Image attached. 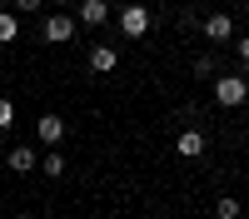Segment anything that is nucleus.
<instances>
[{"label": "nucleus", "instance_id": "nucleus-1", "mask_svg": "<svg viewBox=\"0 0 249 219\" xmlns=\"http://www.w3.org/2000/svg\"><path fill=\"white\" fill-rule=\"evenodd\" d=\"M115 20H120V35H124V40H140V35H150L155 10H150V5H140V0H124V10H120Z\"/></svg>", "mask_w": 249, "mask_h": 219}, {"label": "nucleus", "instance_id": "nucleus-2", "mask_svg": "<svg viewBox=\"0 0 249 219\" xmlns=\"http://www.w3.org/2000/svg\"><path fill=\"white\" fill-rule=\"evenodd\" d=\"M249 100V80L244 75H214V105L219 110H239Z\"/></svg>", "mask_w": 249, "mask_h": 219}, {"label": "nucleus", "instance_id": "nucleus-3", "mask_svg": "<svg viewBox=\"0 0 249 219\" xmlns=\"http://www.w3.org/2000/svg\"><path fill=\"white\" fill-rule=\"evenodd\" d=\"M75 30H80L75 15H65V10H50V15H45V40H50V45H70Z\"/></svg>", "mask_w": 249, "mask_h": 219}, {"label": "nucleus", "instance_id": "nucleus-4", "mask_svg": "<svg viewBox=\"0 0 249 219\" xmlns=\"http://www.w3.org/2000/svg\"><path fill=\"white\" fill-rule=\"evenodd\" d=\"M70 130H65V119H60L55 110H45V115H40L35 119V139H40V145H50V150H60V139H65Z\"/></svg>", "mask_w": 249, "mask_h": 219}, {"label": "nucleus", "instance_id": "nucleus-5", "mask_svg": "<svg viewBox=\"0 0 249 219\" xmlns=\"http://www.w3.org/2000/svg\"><path fill=\"white\" fill-rule=\"evenodd\" d=\"M204 35H210L214 45L234 40V15H230V10H210V15H204Z\"/></svg>", "mask_w": 249, "mask_h": 219}, {"label": "nucleus", "instance_id": "nucleus-6", "mask_svg": "<svg viewBox=\"0 0 249 219\" xmlns=\"http://www.w3.org/2000/svg\"><path fill=\"white\" fill-rule=\"evenodd\" d=\"M175 150H179L184 159H204V150H210V135H204V130H179V135H175Z\"/></svg>", "mask_w": 249, "mask_h": 219}, {"label": "nucleus", "instance_id": "nucleus-7", "mask_svg": "<svg viewBox=\"0 0 249 219\" xmlns=\"http://www.w3.org/2000/svg\"><path fill=\"white\" fill-rule=\"evenodd\" d=\"M75 20L80 25H105L110 20V0H75Z\"/></svg>", "mask_w": 249, "mask_h": 219}, {"label": "nucleus", "instance_id": "nucleus-8", "mask_svg": "<svg viewBox=\"0 0 249 219\" xmlns=\"http://www.w3.org/2000/svg\"><path fill=\"white\" fill-rule=\"evenodd\" d=\"M5 165H10L15 174H30V169H40V154H35L30 145H15V150L5 154Z\"/></svg>", "mask_w": 249, "mask_h": 219}, {"label": "nucleus", "instance_id": "nucleus-9", "mask_svg": "<svg viewBox=\"0 0 249 219\" xmlns=\"http://www.w3.org/2000/svg\"><path fill=\"white\" fill-rule=\"evenodd\" d=\"M115 65H120V50H115V45H95V50H90V70H95V75H110Z\"/></svg>", "mask_w": 249, "mask_h": 219}, {"label": "nucleus", "instance_id": "nucleus-10", "mask_svg": "<svg viewBox=\"0 0 249 219\" xmlns=\"http://www.w3.org/2000/svg\"><path fill=\"white\" fill-rule=\"evenodd\" d=\"M40 174H45V179H60V174H65V154H60V150H50L45 159H40Z\"/></svg>", "mask_w": 249, "mask_h": 219}, {"label": "nucleus", "instance_id": "nucleus-11", "mask_svg": "<svg viewBox=\"0 0 249 219\" xmlns=\"http://www.w3.org/2000/svg\"><path fill=\"white\" fill-rule=\"evenodd\" d=\"M214 214H219V219H239V214H244V204H239L234 194H219V204H214Z\"/></svg>", "mask_w": 249, "mask_h": 219}, {"label": "nucleus", "instance_id": "nucleus-12", "mask_svg": "<svg viewBox=\"0 0 249 219\" xmlns=\"http://www.w3.org/2000/svg\"><path fill=\"white\" fill-rule=\"evenodd\" d=\"M15 30H20L15 10H0V45H10V40H15Z\"/></svg>", "mask_w": 249, "mask_h": 219}, {"label": "nucleus", "instance_id": "nucleus-13", "mask_svg": "<svg viewBox=\"0 0 249 219\" xmlns=\"http://www.w3.org/2000/svg\"><path fill=\"white\" fill-rule=\"evenodd\" d=\"M214 70H219L214 55H199V60H195V80H214Z\"/></svg>", "mask_w": 249, "mask_h": 219}, {"label": "nucleus", "instance_id": "nucleus-14", "mask_svg": "<svg viewBox=\"0 0 249 219\" xmlns=\"http://www.w3.org/2000/svg\"><path fill=\"white\" fill-rule=\"evenodd\" d=\"M10 119H15V105H10L5 95H0V130H10Z\"/></svg>", "mask_w": 249, "mask_h": 219}, {"label": "nucleus", "instance_id": "nucleus-15", "mask_svg": "<svg viewBox=\"0 0 249 219\" xmlns=\"http://www.w3.org/2000/svg\"><path fill=\"white\" fill-rule=\"evenodd\" d=\"M234 55H239V65H249V35H239V40H234Z\"/></svg>", "mask_w": 249, "mask_h": 219}, {"label": "nucleus", "instance_id": "nucleus-16", "mask_svg": "<svg viewBox=\"0 0 249 219\" xmlns=\"http://www.w3.org/2000/svg\"><path fill=\"white\" fill-rule=\"evenodd\" d=\"M10 5H15V10H40L45 0H10Z\"/></svg>", "mask_w": 249, "mask_h": 219}, {"label": "nucleus", "instance_id": "nucleus-17", "mask_svg": "<svg viewBox=\"0 0 249 219\" xmlns=\"http://www.w3.org/2000/svg\"><path fill=\"white\" fill-rule=\"evenodd\" d=\"M55 5H65V10H70V5H75V0H55Z\"/></svg>", "mask_w": 249, "mask_h": 219}, {"label": "nucleus", "instance_id": "nucleus-18", "mask_svg": "<svg viewBox=\"0 0 249 219\" xmlns=\"http://www.w3.org/2000/svg\"><path fill=\"white\" fill-rule=\"evenodd\" d=\"M10 219H35V214H10Z\"/></svg>", "mask_w": 249, "mask_h": 219}, {"label": "nucleus", "instance_id": "nucleus-19", "mask_svg": "<svg viewBox=\"0 0 249 219\" xmlns=\"http://www.w3.org/2000/svg\"><path fill=\"white\" fill-rule=\"evenodd\" d=\"M244 20H249V5H244Z\"/></svg>", "mask_w": 249, "mask_h": 219}, {"label": "nucleus", "instance_id": "nucleus-20", "mask_svg": "<svg viewBox=\"0 0 249 219\" xmlns=\"http://www.w3.org/2000/svg\"><path fill=\"white\" fill-rule=\"evenodd\" d=\"M0 10H5V0H0Z\"/></svg>", "mask_w": 249, "mask_h": 219}, {"label": "nucleus", "instance_id": "nucleus-21", "mask_svg": "<svg viewBox=\"0 0 249 219\" xmlns=\"http://www.w3.org/2000/svg\"><path fill=\"white\" fill-rule=\"evenodd\" d=\"M0 165H5V159H0Z\"/></svg>", "mask_w": 249, "mask_h": 219}]
</instances>
